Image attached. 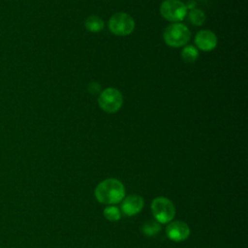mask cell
Returning a JSON list of instances; mask_svg holds the SVG:
<instances>
[{"instance_id":"1","label":"cell","mask_w":248,"mask_h":248,"mask_svg":"<svg viewBox=\"0 0 248 248\" xmlns=\"http://www.w3.org/2000/svg\"><path fill=\"white\" fill-rule=\"evenodd\" d=\"M125 196L123 184L114 178L105 179L95 189V197L102 203L113 204L121 202Z\"/></svg>"},{"instance_id":"2","label":"cell","mask_w":248,"mask_h":248,"mask_svg":"<svg viewBox=\"0 0 248 248\" xmlns=\"http://www.w3.org/2000/svg\"><path fill=\"white\" fill-rule=\"evenodd\" d=\"M163 38L168 46L172 47H180L189 42L191 32L186 25L179 22H174L167 26L164 31Z\"/></svg>"},{"instance_id":"3","label":"cell","mask_w":248,"mask_h":248,"mask_svg":"<svg viewBox=\"0 0 248 248\" xmlns=\"http://www.w3.org/2000/svg\"><path fill=\"white\" fill-rule=\"evenodd\" d=\"M99 107L106 112H116L123 104V96L121 92L113 87L103 90L98 98Z\"/></svg>"},{"instance_id":"4","label":"cell","mask_w":248,"mask_h":248,"mask_svg":"<svg viewBox=\"0 0 248 248\" xmlns=\"http://www.w3.org/2000/svg\"><path fill=\"white\" fill-rule=\"evenodd\" d=\"M161 16L171 22L183 20L187 14L186 5L180 0H165L160 6Z\"/></svg>"},{"instance_id":"5","label":"cell","mask_w":248,"mask_h":248,"mask_svg":"<svg viewBox=\"0 0 248 248\" xmlns=\"http://www.w3.org/2000/svg\"><path fill=\"white\" fill-rule=\"evenodd\" d=\"M108 28L114 35L127 36L135 29V21L126 13H116L108 20Z\"/></svg>"},{"instance_id":"6","label":"cell","mask_w":248,"mask_h":248,"mask_svg":"<svg viewBox=\"0 0 248 248\" xmlns=\"http://www.w3.org/2000/svg\"><path fill=\"white\" fill-rule=\"evenodd\" d=\"M151 210L156 220L162 224L170 222L175 214L173 203L169 199L163 197L153 200L151 203Z\"/></svg>"},{"instance_id":"7","label":"cell","mask_w":248,"mask_h":248,"mask_svg":"<svg viewBox=\"0 0 248 248\" xmlns=\"http://www.w3.org/2000/svg\"><path fill=\"white\" fill-rule=\"evenodd\" d=\"M166 232L170 239L173 241H182L189 236L190 229L186 223L182 221H175L168 225Z\"/></svg>"},{"instance_id":"8","label":"cell","mask_w":248,"mask_h":248,"mask_svg":"<svg viewBox=\"0 0 248 248\" xmlns=\"http://www.w3.org/2000/svg\"><path fill=\"white\" fill-rule=\"evenodd\" d=\"M195 44L198 48L203 51H210L217 46V37L210 30H201L195 37Z\"/></svg>"},{"instance_id":"9","label":"cell","mask_w":248,"mask_h":248,"mask_svg":"<svg viewBox=\"0 0 248 248\" xmlns=\"http://www.w3.org/2000/svg\"><path fill=\"white\" fill-rule=\"evenodd\" d=\"M143 207V200L140 196L131 195L124 199L121 208L124 214L128 216H132L140 212Z\"/></svg>"},{"instance_id":"10","label":"cell","mask_w":248,"mask_h":248,"mask_svg":"<svg viewBox=\"0 0 248 248\" xmlns=\"http://www.w3.org/2000/svg\"><path fill=\"white\" fill-rule=\"evenodd\" d=\"M85 28L90 32H99L104 28V21L97 16H90L85 19Z\"/></svg>"},{"instance_id":"11","label":"cell","mask_w":248,"mask_h":248,"mask_svg":"<svg viewBox=\"0 0 248 248\" xmlns=\"http://www.w3.org/2000/svg\"><path fill=\"white\" fill-rule=\"evenodd\" d=\"M181 56L182 59L187 62V63H192L195 62L198 57H199V51L197 49V47H195L194 46H186L182 51H181Z\"/></svg>"},{"instance_id":"12","label":"cell","mask_w":248,"mask_h":248,"mask_svg":"<svg viewBox=\"0 0 248 248\" xmlns=\"http://www.w3.org/2000/svg\"><path fill=\"white\" fill-rule=\"evenodd\" d=\"M205 14L199 9H191L189 13V19L192 24L196 26H201L204 23L205 21Z\"/></svg>"},{"instance_id":"13","label":"cell","mask_w":248,"mask_h":248,"mask_svg":"<svg viewBox=\"0 0 248 248\" xmlns=\"http://www.w3.org/2000/svg\"><path fill=\"white\" fill-rule=\"evenodd\" d=\"M141 231L145 235L153 236L161 231V226L159 223H157L155 221H148L142 225Z\"/></svg>"},{"instance_id":"14","label":"cell","mask_w":248,"mask_h":248,"mask_svg":"<svg viewBox=\"0 0 248 248\" xmlns=\"http://www.w3.org/2000/svg\"><path fill=\"white\" fill-rule=\"evenodd\" d=\"M104 216L108 221H117L121 217V213L119 209L115 206H108L104 210Z\"/></svg>"}]
</instances>
